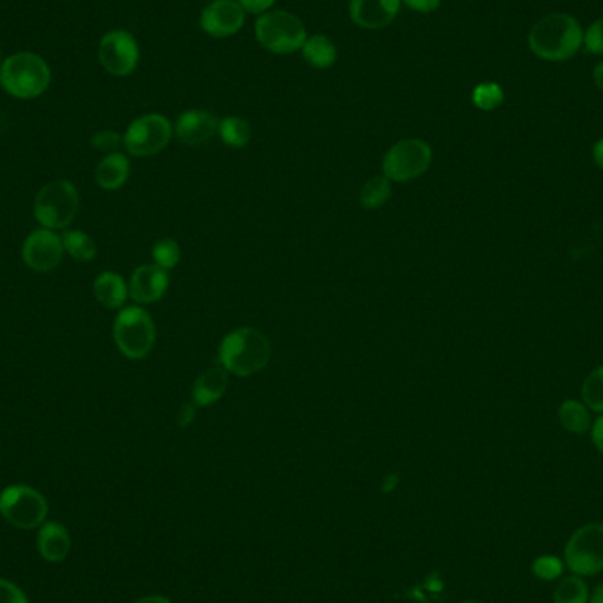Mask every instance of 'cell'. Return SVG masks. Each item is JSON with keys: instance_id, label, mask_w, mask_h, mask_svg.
Instances as JSON below:
<instances>
[{"instance_id": "obj_1", "label": "cell", "mask_w": 603, "mask_h": 603, "mask_svg": "<svg viewBox=\"0 0 603 603\" xmlns=\"http://www.w3.org/2000/svg\"><path fill=\"white\" fill-rule=\"evenodd\" d=\"M272 357L267 335L253 327H240L224 337L217 351V362L230 374L247 378L260 373Z\"/></svg>"}, {"instance_id": "obj_2", "label": "cell", "mask_w": 603, "mask_h": 603, "mask_svg": "<svg viewBox=\"0 0 603 603\" xmlns=\"http://www.w3.org/2000/svg\"><path fill=\"white\" fill-rule=\"evenodd\" d=\"M584 41L581 25L574 16L552 13L538 20L529 32L531 52L540 59L563 62L572 59Z\"/></svg>"}, {"instance_id": "obj_3", "label": "cell", "mask_w": 603, "mask_h": 603, "mask_svg": "<svg viewBox=\"0 0 603 603\" xmlns=\"http://www.w3.org/2000/svg\"><path fill=\"white\" fill-rule=\"evenodd\" d=\"M80 210V193L73 182L53 180L39 189L34 200V217L41 228L66 230Z\"/></svg>"}, {"instance_id": "obj_4", "label": "cell", "mask_w": 603, "mask_h": 603, "mask_svg": "<svg viewBox=\"0 0 603 603\" xmlns=\"http://www.w3.org/2000/svg\"><path fill=\"white\" fill-rule=\"evenodd\" d=\"M254 36L265 50L276 55H290L302 50L306 43V25L293 13L283 9H270L258 16L254 23Z\"/></svg>"}, {"instance_id": "obj_5", "label": "cell", "mask_w": 603, "mask_h": 603, "mask_svg": "<svg viewBox=\"0 0 603 603\" xmlns=\"http://www.w3.org/2000/svg\"><path fill=\"white\" fill-rule=\"evenodd\" d=\"M0 85L13 97L34 99L48 89L50 69L36 53H16L0 66Z\"/></svg>"}, {"instance_id": "obj_6", "label": "cell", "mask_w": 603, "mask_h": 603, "mask_svg": "<svg viewBox=\"0 0 603 603\" xmlns=\"http://www.w3.org/2000/svg\"><path fill=\"white\" fill-rule=\"evenodd\" d=\"M113 341L129 360H142L156 344V325L143 307L120 309L113 321Z\"/></svg>"}, {"instance_id": "obj_7", "label": "cell", "mask_w": 603, "mask_h": 603, "mask_svg": "<svg viewBox=\"0 0 603 603\" xmlns=\"http://www.w3.org/2000/svg\"><path fill=\"white\" fill-rule=\"evenodd\" d=\"M0 515L18 529L41 528L48 515V503L34 487L9 485L0 492Z\"/></svg>"}, {"instance_id": "obj_8", "label": "cell", "mask_w": 603, "mask_h": 603, "mask_svg": "<svg viewBox=\"0 0 603 603\" xmlns=\"http://www.w3.org/2000/svg\"><path fill=\"white\" fill-rule=\"evenodd\" d=\"M431 163V145L418 138H408L390 147L383 157L381 170L390 182H410L422 177Z\"/></svg>"}, {"instance_id": "obj_9", "label": "cell", "mask_w": 603, "mask_h": 603, "mask_svg": "<svg viewBox=\"0 0 603 603\" xmlns=\"http://www.w3.org/2000/svg\"><path fill=\"white\" fill-rule=\"evenodd\" d=\"M172 136V122L159 113H149L129 124L122 143L131 156L150 157L166 149Z\"/></svg>"}, {"instance_id": "obj_10", "label": "cell", "mask_w": 603, "mask_h": 603, "mask_svg": "<svg viewBox=\"0 0 603 603\" xmlns=\"http://www.w3.org/2000/svg\"><path fill=\"white\" fill-rule=\"evenodd\" d=\"M565 561L579 577L600 574L603 570L602 524H588L577 529L566 544Z\"/></svg>"}, {"instance_id": "obj_11", "label": "cell", "mask_w": 603, "mask_h": 603, "mask_svg": "<svg viewBox=\"0 0 603 603\" xmlns=\"http://www.w3.org/2000/svg\"><path fill=\"white\" fill-rule=\"evenodd\" d=\"M99 60L110 75H131L138 66L140 48L126 30H112L99 43Z\"/></svg>"}, {"instance_id": "obj_12", "label": "cell", "mask_w": 603, "mask_h": 603, "mask_svg": "<svg viewBox=\"0 0 603 603\" xmlns=\"http://www.w3.org/2000/svg\"><path fill=\"white\" fill-rule=\"evenodd\" d=\"M64 253L62 237L53 230L38 228L23 240V263L39 274H48L59 267Z\"/></svg>"}, {"instance_id": "obj_13", "label": "cell", "mask_w": 603, "mask_h": 603, "mask_svg": "<svg viewBox=\"0 0 603 603\" xmlns=\"http://www.w3.org/2000/svg\"><path fill=\"white\" fill-rule=\"evenodd\" d=\"M246 23V11L237 0H212L201 11L200 27L212 38L235 36Z\"/></svg>"}, {"instance_id": "obj_14", "label": "cell", "mask_w": 603, "mask_h": 603, "mask_svg": "<svg viewBox=\"0 0 603 603\" xmlns=\"http://www.w3.org/2000/svg\"><path fill=\"white\" fill-rule=\"evenodd\" d=\"M173 133L184 145L200 147L219 133V122L207 110H187L179 115Z\"/></svg>"}, {"instance_id": "obj_15", "label": "cell", "mask_w": 603, "mask_h": 603, "mask_svg": "<svg viewBox=\"0 0 603 603\" xmlns=\"http://www.w3.org/2000/svg\"><path fill=\"white\" fill-rule=\"evenodd\" d=\"M401 0H350L351 22L365 30H381L394 22Z\"/></svg>"}, {"instance_id": "obj_16", "label": "cell", "mask_w": 603, "mask_h": 603, "mask_svg": "<svg viewBox=\"0 0 603 603\" xmlns=\"http://www.w3.org/2000/svg\"><path fill=\"white\" fill-rule=\"evenodd\" d=\"M170 286L168 270L154 265L136 268L129 283V297L138 304H154L166 295Z\"/></svg>"}, {"instance_id": "obj_17", "label": "cell", "mask_w": 603, "mask_h": 603, "mask_svg": "<svg viewBox=\"0 0 603 603\" xmlns=\"http://www.w3.org/2000/svg\"><path fill=\"white\" fill-rule=\"evenodd\" d=\"M230 373L224 369L223 365H214L201 373L193 385V402L200 408H209L216 404L228 388Z\"/></svg>"}, {"instance_id": "obj_18", "label": "cell", "mask_w": 603, "mask_h": 603, "mask_svg": "<svg viewBox=\"0 0 603 603\" xmlns=\"http://www.w3.org/2000/svg\"><path fill=\"white\" fill-rule=\"evenodd\" d=\"M38 549L48 563H62L71 551V536L59 522H45L39 528Z\"/></svg>"}, {"instance_id": "obj_19", "label": "cell", "mask_w": 603, "mask_h": 603, "mask_svg": "<svg viewBox=\"0 0 603 603\" xmlns=\"http://www.w3.org/2000/svg\"><path fill=\"white\" fill-rule=\"evenodd\" d=\"M131 173V164L124 154H106L96 166L97 186L105 191H119L126 184Z\"/></svg>"}, {"instance_id": "obj_20", "label": "cell", "mask_w": 603, "mask_h": 603, "mask_svg": "<svg viewBox=\"0 0 603 603\" xmlns=\"http://www.w3.org/2000/svg\"><path fill=\"white\" fill-rule=\"evenodd\" d=\"M94 297L101 306L108 309H120L129 298V286L117 272H101L94 281Z\"/></svg>"}, {"instance_id": "obj_21", "label": "cell", "mask_w": 603, "mask_h": 603, "mask_svg": "<svg viewBox=\"0 0 603 603\" xmlns=\"http://www.w3.org/2000/svg\"><path fill=\"white\" fill-rule=\"evenodd\" d=\"M302 57L314 69H328L337 60V46L325 34L307 36L306 43L302 46Z\"/></svg>"}, {"instance_id": "obj_22", "label": "cell", "mask_w": 603, "mask_h": 603, "mask_svg": "<svg viewBox=\"0 0 603 603\" xmlns=\"http://www.w3.org/2000/svg\"><path fill=\"white\" fill-rule=\"evenodd\" d=\"M62 244L71 258L80 263H90L96 258L97 246L89 233L82 230H67L62 235Z\"/></svg>"}, {"instance_id": "obj_23", "label": "cell", "mask_w": 603, "mask_h": 603, "mask_svg": "<svg viewBox=\"0 0 603 603\" xmlns=\"http://www.w3.org/2000/svg\"><path fill=\"white\" fill-rule=\"evenodd\" d=\"M392 196V184L385 175H378L367 180L364 187L360 189V205L367 210L381 209Z\"/></svg>"}, {"instance_id": "obj_24", "label": "cell", "mask_w": 603, "mask_h": 603, "mask_svg": "<svg viewBox=\"0 0 603 603\" xmlns=\"http://www.w3.org/2000/svg\"><path fill=\"white\" fill-rule=\"evenodd\" d=\"M219 136L224 145H228L231 149H242L251 140V126L242 117H235V115L224 117L219 122Z\"/></svg>"}, {"instance_id": "obj_25", "label": "cell", "mask_w": 603, "mask_h": 603, "mask_svg": "<svg viewBox=\"0 0 603 603\" xmlns=\"http://www.w3.org/2000/svg\"><path fill=\"white\" fill-rule=\"evenodd\" d=\"M559 422L566 431L574 434H584L591 427L589 411L584 404L577 401H565L559 406Z\"/></svg>"}, {"instance_id": "obj_26", "label": "cell", "mask_w": 603, "mask_h": 603, "mask_svg": "<svg viewBox=\"0 0 603 603\" xmlns=\"http://www.w3.org/2000/svg\"><path fill=\"white\" fill-rule=\"evenodd\" d=\"M588 584L579 575L565 577L558 582L554 591V603H588Z\"/></svg>"}, {"instance_id": "obj_27", "label": "cell", "mask_w": 603, "mask_h": 603, "mask_svg": "<svg viewBox=\"0 0 603 603\" xmlns=\"http://www.w3.org/2000/svg\"><path fill=\"white\" fill-rule=\"evenodd\" d=\"M471 99H473V105L477 106L478 110L492 112V110H496V108L503 103L505 92L499 87L498 83H480V85L473 90Z\"/></svg>"}, {"instance_id": "obj_28", "label": "cell", "mask_w": 603, "mask_h": 603, "mask_svg": "<svg viewBox=\"0 0 603 603\" xmlns=\"http://www.w3.org/2000/svg\"><path fill=\"white\" fill-rule=\"evenodd\" d=\"M582 399L589 410L603 413V365L596 367L582 385Z\"/></svg>"}, {"instance_id": "obj_29", "label": "cell", "mask_w": 603, "mask_h": 603, "mask_svg": "<svg viewBox=\"0 0 603 603\" xmlns=\"http://www.w3.org/2000/svg\"><path fill=\"white\" fill-rule=\"evenodd\" d=\"M152 258L157 267L164 268V270L177 267L180 261L179 244L173 239L157 240L152 247Z\"/></svg>"}, {"instance_id": "obj_30", "label": "cell", "mask_w": 603, "mask_h": 603, "mask_svg": "<svg viewBox=\"0 0 603 603\" xmlns=\"http://www.w3.org/2000/svg\"><path fill=\"white\" fill-rule=\"evenodd\" d=\"M531 570L542 581H554L563 574V561L556 556H542L533 561Z\"/></svg>"}, {"instance_id": "obj_31", "label": "cell", "mask_w": 603, "mask_h": 603, "mask_svg": "<svg viewBox=\"0 0 603 603\" xmlns=\"http://www.w3.org/2000/svg\"><path fill=\"white\" fill-rule=\"evenodd\" d=\"M90 143H92V147L99 150V152L113 154V152L119 150L120 143H122V136H120L119 133H115V131L105 129V131H97V133L92 136Z\"/></svg>"}, {"instance_id": "obj_32", "label": "cell", "mask_w": 603, "mask_h": 603, "mask_svg": "<svg viewBox=\"0 0 603 603\" xmlns=\"http://www.w3.org/2000/svg\"><path fill=\"white\" fill-rule=\"evenodd\" d=\"M582 45L586 46V50L595 55H603V18L602 20H596L588 32L584 34V41Z\"/></svg>"}, {"instance_id": "obj_33", "label": "cell", "mask_w": 603, "mask_h": 603, "mask_svg": "<svg viewBox=\"0 0 603 603\" xmlns=\"http://www.w3.org/2000/svg\"><path fill=\"white\" fill-rule=\"evenodd\" d=\"M0 603H29L22 589L0 577Z\"/></svg>"}, {"instance_id": "obj_34", "label": "cell", "mask_w": 603, "mask_h": 603, "mask_svg": "<svg viewBox=\"0 0 603 603\" xmlns=\"http://www.w3.org/2000/svg\"><path fill=\"white\" fill-rule=\"evenodd\" d=\"M237 2L244 8L246 13L258 16L267 13L276 4V0H237Z\"/></svg>"}, {"instance_id": "obj_35", "label": "cell", "mask_w": 603, "mask_h": 603, "mask_svg": "<svg viewBox=\"0 0 603 603\" xmlns=\"http://www.w3.org/2000/svg\"><path fill=\"white\" fill-rule=\"evenodd\" d=\"M408 8L417 13H432L440 8L441 0H401Z\"/></svg>"}, {"instance_id": "obj_36", "label": "cell", "mask_w": 603, "mask_h": 603, "mask_svg": "<svg viewBox=\"0 0 603 603\" xmlns=\"http://www.w3.org/2000/svg\"><path fill=\"white\" fill-rule=\"evenodd\" d=\"M196 404L194 402H186V404H182V408H180L179 415H177V424L180 427H187V425H191L194 422V418H196Z\"/></svg>"}, {"instance_id": "obj_37", "label": "cell", "mask_w": 603, "mask_h": 603, "mask_svg": "<svg viewBox=\"0 0 603 603\" xmlns=\"http://www.w3.org/2000/svg\"><path fill=\"white\" fill-rule=\"evenodd\" d=\"M591 440L595 443V447L598 448V452L603 454V415L591 427Z\"/></svg>"}, {"instance_id": "obj_38", "label": "cell", "mask_w": 603, "mask_h": 603, "mask_svg": "<svg viewBox=\"0 0 603 603\" xmlns=\"http://www.w3.org/2000/svg\"><path fill=\"white\" fill-rule=\"evenodd\" d=\"M593 159H595V163L603 170V138L602 140H598L595 143V147H593Z\"/></svg>"}, {"instance_id": "obj_39", "label": "cell", "mask_w": 603, "mask_h": 603, "mask_svg": "<svg viewBox=\"0 0 603 603\" xmlns=\"http://www.w3.org/2000/svg\"><path fill=\"white\" fill-rule=\"evenodd\" d=\"M134 603H172V602H170V600H168V598H166V596L150 595V596H145V598H140V600H138V602H134Z\"/></svg>"}, {"instance_id": "obj_40", "label": "cell", "mask_w": 603, "mask_h": 603, "mask_svg": "<svg viewBox=\"0 0 603 603\" xmlns=\"http://www.w3.org/2000/svg\"><path fill=\"white\" fill-rule=\"evenodd\" d=\"M593 80H595L596 87L603 90V62H600L593 71Z\"/></svg>"}, {"instance_id": "obj_41", "label": "cell", "mask_w": 603, "mask_h": 603, "mask_svg": "<svg viewBox=\"0 0 603 603\" xmlns=\"http://www.w3.org/2000/svg\"><path fill=\"white\" fill-rule=\"evenodd\" d=\"M588 603H603V584L596 586L595 591H593V595H591V598H589Z\"/></svg>"}, {"instance_id": "obj_42", "label": "cell", "mask_w": 603, "mask_h": 603, "mask_svg": "<svg viewBox=\"0 0 603 603\" xmlns=\"http://www.w3.org/2000/svg\"><path fill=\"white\" fill-rule=\"evenodd\" d=\"M462 603H487V602H480V600H466V602H462Z\"/></svg>"}]
</instances>
